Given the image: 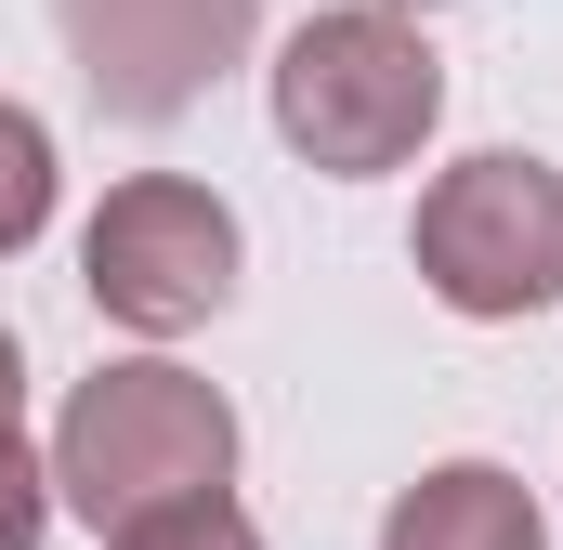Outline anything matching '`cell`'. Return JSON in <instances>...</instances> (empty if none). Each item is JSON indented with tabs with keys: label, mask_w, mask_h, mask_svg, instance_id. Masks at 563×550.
I'll return each mask as SVG.
<instances>
[{
	"label": "cell",
	"mask_w": 563,
	"mask_h": 550,
	"mask_svg": "<svg viewBox=\"0 0 563 550\" xmlns=\"http://www.w3.org/2000/svg\"><path fill=\"white\" fill-rule=\"evenodd\" d=\"M445 119V66H432L420 13L394 0H341V13H301L276 40V144L328 184H380L407 170Z\"/></svg>",
	"instance_id": "obj_1"
},
{
	"label": "cell",
	"mask_w": 563,
	"mask_h": 550,
	"mask_svg": "<svg viewBox=\"0 0 563 550\" xmlns=\"http://www.w3.org/2000/svg\"><path fill=\"white\" fill-rule=\"evenodd\" d=\"M236 485V407L170 367V354H132V367H92L66 419H53V512H79L92 538H119L170 498H210Z\"/></svg>",
	"instance_id": "obj_2"
},
{
	"label": "cell",
	"mask_w": 563,
	"mask_h": 550,
	"mask_svg": "<svg viewBox=\"0 0 563 550\" xmlns=\"http://www.w3.org/2000/svg\"><path fill=\"white\" fill-rule=\"evenodd\" d=\"M407 263H420V288L445 301V315H472V328L551 315L563 301V170L551 157H511V144L432 170Z\"/></svg>",
	"instance_id": "obj_3"
},
{
	"label": "cell",
	"mask_w": 563,
	"mask_h": 550,
	"mask_svg": "<svg viewBox=\"0 0 563 550\" xmlns=\"http://www.w3.org/2000/svg\"><path fill=\"white\" fill-rule=\"evenodd\" d=\"M79 288H92V315H119L144 341H184L236 301V210L184 170H132L79 223Z\"/></svg>",
	"instance_id": "obj_4"
},
{
	"label": "cell",
	"mask_w": 563,
	"mask_h": 550,
	"mask_svg": "<svg viewBox=\"0 0 563 550\" xmlns=\"http://www.w3.org/2000/svg\"><path fill=\"white\" fill-rule=\"evenodd\" d=\"M263 0H66V53H79V92L132 132H170L236 53H250Z\"/></svg>",
	"instance_id": "obj_5"
},
{
	"label": "cell",
	"mask_w": 563,
	"mask_h": 550,
	"mask_svg": "<svg viewBox=\"0 0 563 550\" xmlns=\"http://www.w3.org/2000/svg\"><path fill=\"white\" fill-rule=\"evenodd\" d=\"M380 550H551V525H538L525 472H498V459H445V472H420V485L380 512Z\"/></svg>",
	"instance_id": "obj_6"
},
{
	"label": "cell",
	"mask_w": 563,
	"mask_h": 550,
	"mask_svg": "<svg viewBox=\"0 0 563 550\" xmlns=\"http://www.w3.org/2000/svg\"><path fill=\"white\" fill-rule=\"evenodd\" d=\"M53 184H66V170H53V132H40V119L0 92V263H13V250H40V223H53Z\"/></svg>",
	"instance_id": "obj_7"
},
{
	"label": "cell",
	"mask_w": 563,
	"mask_h": 550,
	"mask_svg": "<svg viewBox=\"0 0 563 550\" xmlns=\"http://www.w3.org/2000/svg\"><path fill=\"white\" fill-rule=\"evenodd\" d=\"M106 550H263V525L210 485V498H170V512H144V525H119Z\"/></svg>",
	"instance_id": "obj_8"
},
{
	"label": "cell",
	"mask_w": 563,
	"mask_h": 550,
	"mask_svg": "<svg viewBox=\"0 0 563 550\" xmlns=\"http://www.w3.org/2000/svg\"><path fill=\"white\" fill-rule=\"evenodd\" d=\"M53 538V459H26V432L0 419V550H40Z\"/></svg>",
	"instance_id": "obj_9"
},
{
	"label": "cell",
	"mask_w": 563,
	"mask_h": 550,
	"mask_svg": "<svg viewBox=\"0 0 563 550\" xmlns=\"http://www.w3.org/2000/svg\"><path fill=\"white\" fill-rule=\"evenodd\" d=\"M0 419H26V354H13V328H0Z\"/></svg>",
	"instance_id": "obj_10"
},
{
	"label": "cell",
	"mask_w": 563,
	"mask_h": 550,
	"mask_svg": "<svg viewBox=\"0 0 563 550\" xmlns=\"http://www.w3.org/2000/svg\"><path fill=\"white\" fill-rule=\"evenodd\" d=\"M394 13H445V0H394Z\"/></svg>",
	"instance_id": "obj_11"
}]
</instances>
